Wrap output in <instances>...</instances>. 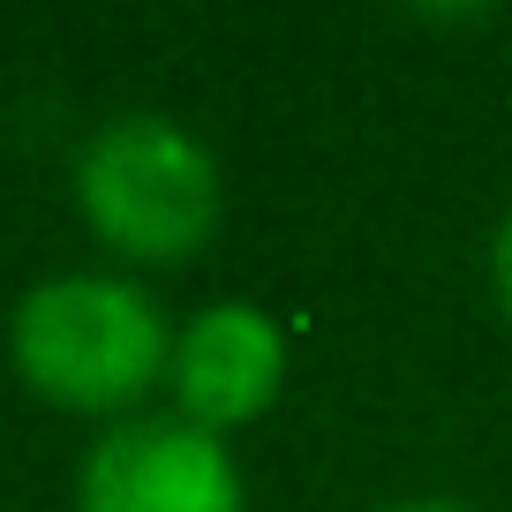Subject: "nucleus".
I'll use <instances>...</instances> for the list:
<instances>
[{"instance_id": "nucleus-1", "label": "nucleus", "mask_w": 512, "mask_h": 512, "mask_svg": "<svg viewBox=\"0 0 512 512\" xmlns=\"http://www.w3.org/2000/svg\"><path fill=\"white\" fill-rule=\"evenodd\" d=\"M8 354L46 400L83 407V415H113L166 369V324L128 279L68 272L16 302Z\"/></svg>"}, {"instance_id": "nucleus-2", "label": "nucleus", "mask_w": 512, "mask_h": 512, "mask_svg": "<svg viewBox=\"0 0 512 512\" xmlns=\"http://www.w3.org/2000/svg\"><path fill=\"white\" fill-rule=\"evenodd\" d=\"M83 219L121 256L174 264L219 226V166L166 113H121L76 159Z\"/></svg>"}, {"instance_id": "nucleus-3", "label": "nucleus", "mask_w": 512, "mask_h": 512, "mask_svg": "<svg viewBox=\"0 0 512 512\" xmlns=\"http://www.w3.org/2000/svg\"><path fill=\"white\" fill-rule=\"evenodd\" d=\"M83 512H249L234 460L196 422H121L83 460Z\"/></svg>"}, {"instance_id": "nucleus-4", "label": "nucleus", "mask_w": 512, "mask_h": 512, "mask_svg": "<svg viewBox=\"0 0 512 512\" xmlns=\"http://www.w3.org/2000/svg\"><path fill=\"white\" fill-rule=\"evenodd\" d=\"M287 384V339L264 309L249 302H219L181 332L174 347V392H181V422H196L204 437L241 430L279 400Z\"/></svg>"}, {"instance_id": "nucleus-5", "label": "nucleus", "mask_w": 512, "mask_h": 512, "mask_svg": "<svg viewBox=\"0 0 512 512\" xmlns=\"http://www.w3.org/2000/svg\"><path fill=\"white\" fill-rule=\"evenodd\" d=\"M490 272H497V302H505V317H512V219L497 226V249H490Z\"/></svg>"}, {"instance_id": "nucleus-6", "label": "nucleus", "mask_w": 512, "mask_h": 512, "mask_svg": "<svg viewBox=\"0 0 512 512\" xmlns=\"http://www.w3.org/2000/svg\"><path fill=\"white\" fill-rule=\"evenodd\" d=\"M400 512H452V505H400Z\"/></svg>"}]
</instances>
